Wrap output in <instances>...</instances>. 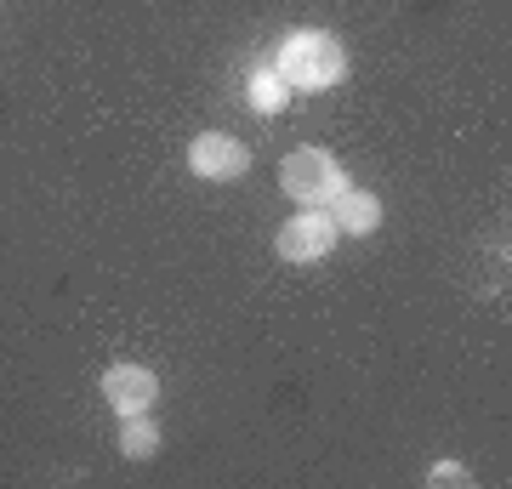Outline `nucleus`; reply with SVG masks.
<instances>
[{
    "label": "nucleus",
    "mask_w": 512,
    "mask_h": 489,
    "mask_svg": "<svg viewBox=\"0 0 512 489\" xmlns=\"http://www.w3.org/2000/svg\"><path fill=\"white\" fill-rule=\"evenodd\" d=\"M274 69L285 74V86H296V91H325L348 74V52H342V40L325 35V29H296V35H285Z\"/></svg>",
    "instance_id": "1"
},
{
    "label": "nucleus",
    "mask_w": 512,
    "mask_h": 489,
    "mask_svg": "<svg viewBox=\"0 0 512 489\" xmlns=\"http://www.w3.org/2000/svg\"><path fill=\"white\" fill-rule=\"evenodd\" d=\"M279 182H285V194H291L296 205H308V211H325V205L348 188L342 165L330 160L325 148H296V154H285Z\"/></svg>",
    "instance_id": "2"
},
{
    "label": "nucleus",
    "mask_w": 512,
    "mask_h": 489,
    "mask_svg": "<svg viewBox=\"0 0 512 489\" xmlns=\"http://www.w3.org/2000/svg\"><path fill=\"white\" fill-rule=\"evenodd\" d=\"M188 171L200 182H234L251 171V148L228 137V131H200L194 143H188Z\"/></svg>",
    "instance_id": "3"
},
{
    "label": "nucleus",
    "mask_w": 512,
    "mask_h": 489,
    "mask_svg": "<svg viewBox=\"0 0 512 489\" xmlns=\"http://www.w3.org/2000/svg\"><path fill=\"white\" fill-rule=\"evenodd\" d=\"M336 222H330V211H302V217H291L285 228H279V256L285 262H325L330 245H336Z\"/></svg>",
    "instance_id": "4"
},
{
    "label": "nucleus",
    "mask_w": 512,
    "mask_h": 489,
    "mask_svg": "<svg viewBox=\"0 0 512 489\" xmlns=\"http://www.w3.org/2000/svg\"><path fill=\"white\" fill-rule=\"evenodd\" d=\"M103 399H109V410H120V416H137V410H154V399H160V376L148 370V364H109L103 370Z\"/></svg>",
    "instance_id": "5"
},
{
    "label": "nucleus",
    "mask_w": 512,
    "mask_h": 489,
    "mask_svg": "<svg viewBox=\"0 0 512 489\" xmlns=\"http://www.w3.org/2000/svg\"><path fill=\"white\" fill-rule=\"evenodd\" d=\"M325 211H330V222H336V234H359V239H365V234L382 228V200L365 194V188H342Z\"/></svg>",
    "instance_id": "6"
},
{
    "label": "nucleus",
    "mask_w": 512,
    "mask_h": 489,
    "mask_svg": "<svg viewBox=\"0 0 512 489\" xmlns=\"http://www.w3.org/2000/svg\"><path fill=\"white\" fill-rule=\"evenodd\" d=\"M285 103H291V86H285V74H279L274 63L251 69V109H256V114H279Z\"/></svg>",
    "instance_id": "7"
},
{
    "label": "nucleus",
    "mask_w": 512,
    "mask_h": 489,
    "mask_svg": "<svg viewBox=\"0 0 512 489\" xmlns=\"http://www.w3.org/2000/svg\"><path fill=\"white\" fill-rule=\"evenodd\" d=\"M120 455H131V461H154L160 455V427L148 421V410L126 416V427H120Z\"/></svg>",
    "instance_id": "8"
},
{
    "label": "nucleus",
    "mask_w": 512,
    "mask_h": 489,
    "mask_svg": "<svg viewBox=\"0 0 512 489\" xmlns=\"http://www.w3.org/2000/svg\"><path fill=\"white\" fill-rule=\"evenodd\" d=\"M427 484H473V472H467V467H456V461H444V467H433V472H427Z\"/></svg>",
    "instance_id": "9"
}]
</instances>
